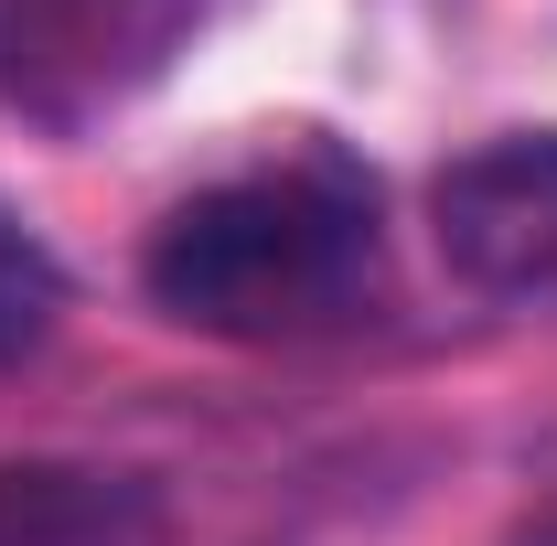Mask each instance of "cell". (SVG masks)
<instances>
[{"label":"cell","mask_w":557,"mask_h":546,"mask_svg":"<svg viewBox=\"0 0 557 546\" xmlns=\"http://www.w3.org/2000/svg\"><path fill=\"white\" fill-rule=\"evenodd\" d=\"M429 247L472 300L557 289V129H493L429 172Z\"/></svg>","instance_id":"3"},{"label":"cell","mask_w":557,"mask_h":546,"mask_svg":"<svg viewBox=\"0 0 557 546\" xmlns=\"http://www.w3.org/2000/svg\"><path fill=\"white\" fill-rule=\"evenodd\" d=\"M225 0H0V108L44 139H75L139 108L205 44Z\"/></svg>","instance_id":"2"},{"label":"cell","mask_w":557,"mask_h":546,"mask_svg":"<svg viewBox=\"0 0 557 546\" xmlns=\"http://www.w3.org/2000/svg\"><path fill=\"white\" fill-rule=\"evenodd\" d=\"M139 289L205 343H333L386 311V183L333 129H269L161 204Z\"/></svg>","instance_id":"1"},{"label":"cell","mask_w":557,"mask_h":546,"mask_svg":"<svg viewBox=\"0 0 557 546\" xmlns=\"http://www.w3.org/2000/svg\"><path fill=\"white\" fill-rule=\"evenodd\" d=\"M515 546H557V504H547V514H536V525H525Z\"/></svg>","instance_id":"6"},{"label":"cell","mask_w":557,"mask_h":546,"mask_svg":"<svg viewBox=\"0 0 557 546\" xmlns=\"http://www.w3.org/2000/svg\"><path fill=\"white\" fill-rule=\"evenodd\" d=\"M172 504L108 461H0V546H161Z\"/></svg>","instance_id":"4"},{"label":"cell","mask_w":557,"mask_h":546,"mask_svg":"<svg viewBox=\"0 0 557 546\" xmlns=\"http://www.w3.org/2000/svg\"><path fill=\"white\" fill-rule=\"evenodd\" d=\"M65 311H75V278H65V258H54V236L0 194V375L33 364L44 343L65 333Z\"/></svg>","instance_id":"5"}]
</instances>
